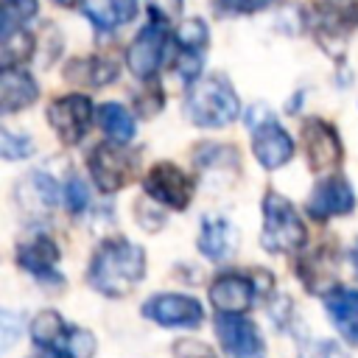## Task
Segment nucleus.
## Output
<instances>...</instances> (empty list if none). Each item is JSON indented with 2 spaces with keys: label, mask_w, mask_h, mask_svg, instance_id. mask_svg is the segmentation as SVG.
I'll list each match as a JSON object with an SVG mask.
<instances>
[{
  "label": "nucleus",
  "mask_w": 358,
  "mask_h": 358,
  "mask_svg": "<svg viewBox=\"0 0 358 358\" xmlns=\"http://www.w3.org/2000/svg\"><path fill=\"white\" fill-rule=\"evenodd\" d=\"M143 274H145L143 246L126 238H112L101 243L98 252L92 255L87 280L103 296H126L140 285Z\"/></svg>",
  "instance_id": "obj_1"
},
{
  "label": "nucleus",
  "mask_w": 358,
  "mask_h": 358,
  "mask_svg": "<svg viewBox=\"0 0 358 358\" xmlns=\"http://www.w3.org/2000/svg\"><path fill=\"white\" fill-rule=\"evenodd\" d=\"M185 112L187 120L201 129H221L241 115V101L224 76H204L190 84Z\"/></svg>",
  "instance_id": "obj_2"
},
{
  "label": "nucleus",
  "mask_w": 358,
  "mask_h": 358,
  "mask_svg": "<svg viewBox=\"0 0 358 358\" xmlns=\"http://www.w3.org/2000/svg\"><path fill=\"white\" fill-rule=\"evenodd\" d=\"M308 241V229L299 218V213L294 210V204L268 190L263 196V232H260V243L266 252L274 255H291L299 252Z\"/></svg>",
  "instance_id": "obj_3"
},
{
  "label": "nucleus",
  "mask_w": 358,
  "mask_h": 358,
  "mask_svg": "<svg viewBox=\"0 0 358 358\" xmlns=\"http://www.w3.org/2000/svg\"><path fill=\"white\" fill-rule=\"evenodd\" d=\"M31 338L53 358H92L95 336L84 327L67 324L56 310H42L31 322Z\"/></svg>",
  "instance_id": "obj_4"
},
{
  "label": "nucleus",
  "mask_w": 358,
  "mask_h": 358,
  "mask_svg": "<svg viewBox=\"0 0 358 358\" xmlns=\"http://www.w3.org/2000/svg\"><path fill=\"white\" fill-rule=\"evenodd\" d=\"M246 120H249V129H252V151H255L257 162L268 171L282 168L294 157V143H291L288 131L274 120L271 109L252 106Z\"/></svg>",
  "instance_id": "obj_5"
},
{
  "label": "nucleus",
  "mask_w": 358,
  "mask_h": 358,
  "mask_svg": "<svg viewBox=\"0 0 358 358\" xmlns=\"http://www.w3.org/2000/svg\"><path fill=\"white\" fill-rule=\"evenodd\" d=\"M87 168L92 173V182L103 193H115L126 187L137 171V157L126 151L120 143H98L87 159Z\"/></svg>",
  "instance_id": "obj_6"
},
{
  "label": "nucleus",
  "mask_w": 358,
  "mask_h": 358,
  "mask_svg": "<svg viewBox=\"0 0 358 358\" xmlns=\"http://www.w3.org/2000/svg\"><path fill=\"white\" fill-rule=\"evenodd\" d=\"M143 187L157 204H165L171 210H185L193 199V190H196L193 179L173 162H157L145 173Z\"/></svg>",
  "instance_id": "obj_7"
},
{
  "label": "nucleus",
  "mask_w": 358,
  "mask_h": 358,
  "mask_svg": "<svg viewBox=\"0 0 358 358\" xmlns=\"http://www.w3.org/2000/svg\"><path fill=\"white\" fill-rule=\"evenodd\" d=\"M143 316L162 327H201L204 308L187 294H157L143 302Z\"/></svg>",
  "instance_id": "obj_8"
},
{
  "label": "nucleus",
  "mask_w": 358,
  "mask_h": 358,
  "mask_svg": "<svg viewBox=\"0 0 358 358\" xmlns=\"http://www.w3.org/2000/svg\"><path fill=\"white\" fill-rule=\"evenodd\" d=\"M215 336L229 358H263V336L252 319L243 313H218Z\"/></svg>",
  "instance_id": "obj_9"
},
{
  "label": "nucleus",
  "mask_w": 358,
  "mask_h": 358,
  "mask_svg": "<svg viewBox=\"0 0 358 358\" xmlns=\"http://www.w3.org/2000/svg\"><path fill=\"white\" fill-rule=\"evenodd\" d=\"M90 117H92V103L81 92L62 95V98H56L48 106V123L53 126V131L59 134V140L67 143V145H76V143L84 140L87 126H90Z\"/></svg>",
  "instance_id": "obj_10"
},
{
  "label": "nucleus",
  "mask_w": 358,
  "mask_h": 358,
  "mask_svg": "<svg viewBox=\"0 0 358 358\" xmlns=\"http://www.w3.org/2000/svg\"><path fill=\"white\" fill-rule=\"evenodd\" d=\"M165 48H168V34H165V22H151L145 25L134 42L129 45V53H126V62H129V70L148 81L157 76L159 64H162V56H165Z\"/></svg>",
  "instance_id": "obj_11"
},
{
  "label": "nucleus",
  "mask_w": 358,
  "mask_h": 358,
  "mask_svg": "<svg viewBox=\"0 0 358 358\" xmlns=\"http://www.w3.org/2000/svg\"><path fill=\"white\" fill-rule=\"evenodd\" d=\"M302 145H305V154H308V165L316 173H324V171H330L341 162V143H338L336 129L327 120H319V117L305 120Z\"/></svg>",
  "instance_id": "obj_12"
},
{
  "label": "nucleus",
  "mask_w": 358,
  "mask_h": 358,
  "mask_svg": "<svg viewBox=\"0 0 358 358\" xmlns=\"http://www.w3.org/2000/svg\"><path fill=\"white\" fill-rule=\"evenodd\" d=\"M207 39L210 31L204 25V20L190 17L179 25L176 34V45H179V56H176V70L182 76V81L193 84L201 76V64H204V50H207Z\"/></svg>",
  "instance_id": "obj_13"
},
{
  "label": "nucleus",
  "mask_w": 358,
  "mask_h": 358,
  "mask_svg": "<svg viewBox=\"0 0 358 358\" xmlns=\"http://www.w3.org/2000/svg\"><path fill=\"white\" fill-rule=\"evenodd\" d=\"M355 207V193L344 176H330L322 179L313 193L308 196V213L316 221H327L333 215H347Z\"/></svg>",
  "instance_id": "obj_14"
},
{
  "label": "nucleus",
  "mask_w": 358,
  "mask_h": 358,
  "mask_svg": "<svg viewBox=\"0 0 358 358\" xmlns=\"http://www.w3.org/2000/svg\"><path fill=\"white\" fill-rule=\"evenodd\" d=\"M17 263H20V268H25L39 282L62 285V274L56 271V266H59V246L48 235H36V238L20 243Z\"/></svg>",
  "instance_id": "obj_15"
},
{
  "label": "nucleus",
  "mask_w": 358,
  "mask_h": 358,
  "mask_svg": "<svg viewBox=\"0 0 358 358\" xmlns=\"http://www.w3.org/2000/svg\"><path fill=\"white\" fill-rule=\"evenodd\" d=\"M255 296H257L255 280H249L246 274H238V271L218 274L210 285V302L215 305L218 313H243V310H249Z\"/></svg>",
  "instance_id": "obj_16"
},
{
  "label": "nucleus",
  "mask_w": 358,
  "mask_h": 358,
  "mask_svg": "<svg viewBox=\"0 0 358 358\" xmlns=\"http://www.w3.org/2000/svg\"><path fill=\"white\" fill-rule=\"evenodd\" d=\"M238 249V232L224 215H204L199 229V252L207 260H229Z\"/></svg>",
  "instance_id": "obj_17"
},
{
  "label": "nucleus",
  "mask_w": 358,
  "mask_h": 358,
  "mask_svg": "<svg viewBox=\"0 0 358 358\" xmlns=\"http://www.w3.org/2000/svg\"><path fill=\"white\" fill-rule=\"evenodd\" d=\"M324 310L341 338L358 347V291L355 288H333L324 294Z\"/></svg>",
  "instance_id": "obj_18"
},
{
  "label": "nucleus",
  "mask_w": 358,
  "mask_h": 358,
  "mask_svg": "<svg viewBox=\"0 0 358 358\" xmlns=\"http://www.w3.org/2000/svg\"><path fill=\"white\" fill-rule=\"evenodd\" d=\"M39 90H36V81L25 73V70H3V78H0V109L3 115H14L25 106H31L36 101Z\"/></svg>",
  "instance_id": "obj_19"
},
{
  "label": "nucleus",
  "mask_w": 358,
  "mask_h": 358,
  "mask_svg": "<svg viewBox=\"0 0 358 358\" xmlns=\"http://www.w3.org/2000/svg\"><path fill=\"white\" fill-rule=\"evenodd\" d=\"M84 17L98 31H112L137 14V0H81Z\"/></svg>",
  "instance_id": "obj_20"
},
{
  "label": "nucleus",
  "mask_w": 358,
  "mask_h": 358,
  "mask_svg": "<svg viewBox=\"0 0 358 358\" xmlns=\"http://www.w3.org/2000/svg\"><path fill=\"white\" fill-rule=\"evenodd\" d=\"M64 76L76 84H90V87H103L109 81L117 78V67L112 59H103V56H87V59H76L70 62V67L64 70Z\"/></svg>",
  "instance_id": "obj_21"
},
{
  "label": "nucleus",
  "mask_w": 358,
  "mask_h": 358,
  "mask_svg": "<svg viewBox=\"0 0 358 358\" xmlns=\"http://www.w3.org/2000/svg\"><path fill=\"white\" fill-rule=\"evenodd\" d=\"M98 126L103 129V134L112 143H120V145H126L134 137V131H137V123H134L131 112L126 106H120V103H101Z\"/></svg>",
  "instance_id": "obj_22"
},
{
  "label": "nucleus",
  "mask_w": 358,
  "mask_h": 358,
  "mask_svg": "<svg viewBox=\"0 0 358 358\" xmlns=\"http://www.w3.org/2000/svg\"><path fill=\"white\" fill-rule=\"evenodd\" d=\"M34 53V36L22 28H8L3 31V42H0V64L3 70H14L22 62H28Z\"/></svg>",
  "instance_id": "obj_23"
},
{
  "label": "nucleus",
  "mask_w": 358,
  "mask_h": 358,
  "mask_svg": "<svg viewBox=\"0 0 358 358\" xmlns=\"http://www.w3.org/2000/svg\"><path fill=\"white\" fill-rule=\"evenodd\" d=\"M0 151H3V159H8V162L25 159L34 154V140L28 134H17L11 129H3L0 131Z\"/></svg>",
  "instance_id": "obj_24"
},
{
  "label": "nucleus",
  "mask_w": 358,
  "mask_h": 358,
  "mask_svg": "<svg viewBox=\"0 0 358 358\" xmlns=\"http://www.w3.org/2000/svg\"><path fill=\"white\" fill-rule=\"evenodd\" d=\"M34 14H36V0H3V31L17 28Z\"/></svg>",
  "instance_id": "obj_25"
},
{
  "label": "nucleus",
  "mask_w": 358,
  "mask_h": 358,
  "mask_svg": "<svg viewBox=\"0 0 358 358\" xmlns=\"http://www.w3.org/2000/svg\"><path fill=\"white\" fill-rule=\"evenodd\" d=\"M64 204H67L70 213H81L90 204V187L84 185V179H78V176L67 179V185H64Z\"/></svg>",
  "instance_id": "obj_26"
},
{
  "label": "nucleus",
  "mask_w": 358,
  "mask_h": 358,
  "mask_svg": "<svg viewBox=\"0 0 358 358\" xmlns=\"http://www.w3.org/2000/svg\"><path fill=\"white\" fill-rule=\"evenodd\" d=\"M299 358H347V352L336 341H310L299 350Z\"/></svg>",
  "instance_id": "obj_27"
},
{
  "label": "nucleus",
  "mask_w": 358,
  "mask_h": 358,
  "mask_svg": "<svg viewBox=\"0 0 358 358\" xmlns=\"http://www.w3.org/2000/svg\"><path fill=\"white\" fill-rule=\"evenodd\" d=\"M145 3L151 11V20L157 22H171L182 14V0H145Z\"/></svg>",
  "instance_id": "obj_28"
},
{
  "label": "nucleus",
  "mask_w": 358,
  "mask_h": 358,
  "mask_svg": "<svg viewBox=\"0 0 358 358\" xmlns=\"http://www.w3.org/2000/svg\"><path fill=\"white\" fill-rule=\"evenodd\" d=\"M173 355L176 358H215V352L204 344V341H196V338H182L173 344Z\"/></svg>",
  "instance_id": "obj_29"
},
{
  "label": "nucleus",
  "mask_w": 358,
  "mask_h": 358,
  "mask_svg": "<svg viewBox=\"0 0 358 358\" xmlns=\"http://www.w3.org/2000/svg\"><path fill=\"white\" fill-rule=\"evenodd\" d=\"M268 3L271 0H215V8L224 14H255Z\"/></svg>",
  "instance_id": "obj_30"
},
{
  "label": "nucleus",
  "mask_w": 358,
  "mask_h": 358,
  "mask_svg": "<svg viewBox=\"0 0 358 358\" xmlns=\"http://www.w3.org/2000/svg\"><path fill=\"white\" fill-rule=\"evenodd\" d=\"M352 268H355V274H358V241H355V246H352Z\"/></svg>",
  "instance_id": "obj_31"
},
{
  "label": "nucleus",
  "mask_w": 358,
  "mask_h": 358,
  "mask_svg": "<svg viewBox=\"0 0 358 358\" xmlns=\"http://www.w3.org/2000/svg\"><path fill=\"white\" fill-rule=\"evenodd\" d=\"M53 3H59V6H76V0H53Z\"/></svg>",
  "instance_id": "obj_32"
}]
</instances>
